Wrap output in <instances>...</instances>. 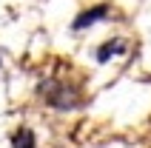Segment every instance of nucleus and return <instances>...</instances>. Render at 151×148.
<instances>
[{
    "label": "nucleus",
    "mask_w": 151,
    "mask_h": 148,
    "mask_svg": "<svg viewBox=\"0 0 151 148\" xmlns=\"http://www.w3.org/2000/svg\"><path fill=\"white\" fill-rule=\"evenodd\" d=\"M123 49H126V46H123V40H111V43H106V46L97 51V60H100V63H106L109 57H114V54H117V51H123Z\"/></svg>",
    "instance_id": "f03ea898"
},
{
    "label": "nucleus",
    "mask_w": 151,
    "mask_h": 148,
    "mask_svg": "<svg viewBox=\"0 0 151 148\" xmlns=\"http://www.w3.org/2000/svg\"><path fill=\"white\" fill-rule=\"evenodd\" d=\"M12 142H14V148H34V134L29 131V128H20Z\"/></svg>",
    "instance_id": "7ed1b4c3"
},
{
    "label": "nucleus",
    "mask_w": 151,
    "mask_h": 148,
    "mask_svg": "<svg viewBox=\"0 0 151 148\" xmlns=\"http://www.w3.org/2000/svg\"><path fill=\"white\" fill-rule=\"evenodd\" d=\"M103 17H109V6L106 3H100V6H91V9H83L80 14L74 17V32H83L86 26H94V23H100Z\"/></svg>",
    "instance_id": "f257e3e1"
}]
</instances>
